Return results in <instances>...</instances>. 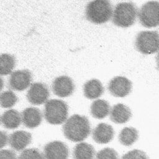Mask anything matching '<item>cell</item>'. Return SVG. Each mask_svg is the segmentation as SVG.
I'll list each match as a JSON object with an SVG mask.
<instances>
[{"mask_svg":"<svg viewBox=\"0 0 159 159\" xmlns=\"http://www.w3.org/2000/svg\"><path fill=\"white\" fill-rule=\"evenodd\" d=\"M137 50L144 55H151L159 51V33L157 31H142L136 39Z\"/></svg>","mask_w":159,"mask_h":159,"instance_id":"obj_5","label":"cell"},{"mask_svg":"<svg viewBox=\"0 0 159 159\" xmlns=\"http://www.w3.org/2000/svg\"><path fill=\"white\" fill-rule=\"evenodd\" d=\"M138 139L137 131L131 127H126L123 129L119 136L120 143L126 146H131Z\"/></svg>","mask_w":159,"mask_h":159,"instance_id":"obj_19","label":"cell"},{"mask_svg":"<svg viewBox=\"0 0 159 159\" xmlns=\"http://www.w3.org/2000/svg\"><path fill=\"white\" fill-rule=\"evenodd\" d=\"M32 81V75L28 70H18L11 73L9 85L12 90L22 91L26 89Z\"/></svg>","mask_w":159,"mask_h":159,"instance_id":"obj_8","label":"cell"},{"mask_svg":"<svg viewBox=\"0 0 159 159\" xmlns=\"http://www.w3.org/2000/svg\"><path fill=\"white\" fill-rule=\"evenodd\" d=\"M52 90L56 95L60 97H67L74 93L75 84L69 77L60 76L54 81Z\"/></svg>","mask_w":159,"mask_h":159,"instance_id":"obj_10","label":"cell"},{"mask_svg":"<svg viewBox=\"0 0 159 159\" xmlns=\"http://www.w3.org/2000/svg\"><path fill=\"white\" fill-rule=\"evenodd\" d=\"M9 141V138L4 131H0V149L6 146Z\"/></svg>","mask_w":159,"mask_h":159,"instance_id":"obj_26","label":"cell"},{"mask_svg":"<svg viewBox=\"0 0 159 159\" xmlns=\"http://www.w3.org/2000/svg\"><path fill=\"white\" fill-rule=\"evenodd\" d=\"M113 11V6L109 0H94L86 6V17L94 24H101L110 20Z\"/></svg>","mask_w":159,"mask_h":159,"instance_id":"obj_2","label":"cell"},{"mask_svg":"<svg viewBox=\"0 0 159 159\" xmlns=\"http://www.w3.org/2000/svg\"><path fill=\"white\" fill-rule=\"evenodd\" d=\"M137 16V7L133 2H121L114 9L113 22L118 27H129L134 24Z\"/></svg>","mask_w":159,"mask_h":159,"instance_id":"obj_3","label":"cell"},{"mask_svg":"<svg viewBox=\"0 0 159 159\" xmlns=\"http://www.w3.org/2000/svg\"><path fill=\"white\" fill-rule=\"evenodd\" d=\"M108 90L114 97H124L131 92L132 82L125 77L118 76L110 81Z\"/></svg>","mask_w":159,"mask_h":159,"instance_id":"obj_9","label":"cell"},{"mask_svg":"<svg viewBox=\"0 0 159 159\" xmlns=\"http://www.w3.org/2000/svg\"><path fill=\"white\" fill-rule=\"evenodd\" d=\"M43 156L38 150L36 149H30L24 151L19 156L20 159H42Z\"/></svg>","mask_w":159,"mask_h":159,"instance_id":"obj_23","label":"cell"},{"mask_svg":"<svg viewBox=\"0 0 159 159\" xmlns=\"http://www.w3.org/2000/svg\"><path fill=\"white\" fill-rule=\"evenodd\" d=\"M110 111V106L108 102L104 100H95L91 106V114L97 119H103Z\"/></svg>","mask_w":159,"mask_h":159,"instance_id":"obj_18","label":"cell"},{"mask_svg":"<svg viewBox=\"0 0 159 159\" xmlns=\"http://www.w3.org/2000/svg\"><path fill=\"white\" fill-rule=\"evenodd\" d=\"M156 60H157V66L159 67V52L157 56V58H156Z\"/></svg>","mask_w":159,"mask_h":159,"instance_id":"obj_28","label":"cell"},{"mask_svg":"<svg viewBox=\"0 0 159 159\" xmlns=\"http://www.w3.org/2000/svg\"><path fill=\"white\" fill-rule=\"evenodd\" d=\"M131 116L132 113L129 108L122 103L113 106L110 112L111 120L117 124H123L128 122Z\"/></svg>","mask_w":159,"mask_h":159,"instance_id":"obj_15","label":"cell"},{"mask_svg":"<svg viewBox=\"0 0 159 159\" xmlns=\"http://www.w3.org/2000/svg\"><path fill=\"white\" fill-rule=\"evenodd\" d=\"M138 17L141 24L145 27L159 26V1H151L144 4L139 10Z\"/></svg>","mask_w":159,"mask_h":159,"instance_id":"obj_6","label":"cell"},{"mask_svg":"<svg viewBox=\"0 0 159 159\" xmlns=\"http://www.w3.org/2000/svg\"><path fill=\"white\" fill-rule=\"evenodd\" d=\"M97 159H117L116 152L110 148H106L101 150L96 154Z\"/></svg>","mask_w":159,"mask_h":159,"instance_id":"obj_24","label":"cell"},{"mask_svg":"<svg viewBox=\"0 0 159 159\" xmlns=\"http://www.w3.org/2000/svg\"><path fill=\"white\" fill-rule=\"evenodd\" d=\"M63 131L69 140L77 143L88 137L91 133V127L86 117L75 115L66 120Z\"/></svg>","mask_w":159,"mask_h":159,"instance_id":"obj_1","label":"cell"},{"mask_svg":"<svg viewBox=\"0 0 159 159\" xmlns=\"http://www.w3.org/2000/svg\"><path fill=\"white\" fill-rule=\"evenodd\" d=\"M16 154L11 150H2L0 151V159H15Z\"/></svg>","mask_w":159,"mask_h":159,"instance_id":"obj_25","label":"cell"},{"mask_svg":"<svg viewBox=\"0 0 159 159\" xmlns=\"http://www.w3.org/2000/svg\"><path fill=\"white\" fill-rule=\"evenodd\" d=\"M16 65L13 56L9 54L0 55V76H6L11 74Z\"/></svg>","mask_w":159,"mask_h":159,"instance_id":"obj_21","label":"cell"},{"mask_svg":"<svg viewBox=\"0 0 159 159\" xmlns=\"http://www.w3.org/2000/svg\"><path fill=\"white\" fill-rule=\"evenodd\" d=\"M49 95V90L46 84L34 83L31 85L29 89L27 97L31 103L39 105L46 103Z\"/></svg>","mask_w":159,"mask_h":159,"instance_id":"obj_7","label":"cell"},{"mask_svg":"<svg viewBox=\"0 0 159 159\" xmlns=\"http://www.w3.org/2000/svg\"><path fill=\"white\" fill-rule=\"evenodd\" d=\"M114 129L106 123L99 124L93 131V138L98 144H107L114 137Z\"/></svg>","mask_w":159,"mask_h":159,"instance_id":"obj_13","label":"cell"},{"mask_svg":"<svg viewBox=\"0 0 159 159\" xmlns=\"http://www.w3.org/2000/svg\"><path fill=\"white\" fill-rule=\"evenodd\" d=\"M32 136L29 133L18 131L11 134L9 138L10 146L17 151L24 150L31 142Z\"/></svg>","mask_w":159,"mask_h":159,"instance_id":"obj_12","label":"cell"},{"mask_svg":"<svg viewBox=\"0 0 159 159\" xmlns=\"http://www.w3.org/2000/svg\"><path fill=\"white\" fill-rule=\"evenodd\" d=\"M1 118H0V122H1Z\"/></svg>","mask_w":159,"mask_h":159,"instance_id":"obj_29","label":"cell"},{"mask_svg":"<svg viewBox=\"0 0 159 159\" xmlns=\"http://www.w3.org/2000/svg\"><path fill=\"white\" fill-rule=\"evenodd\" d=\"M69 108L65 102L60 100H50L45 105L44 116L50 124L57 125L64 123L68 117Z\"/></svg>","mask_w":159,"mask_h":159,"instance_id":"obj_4","label":"cell"},{"mask_svg":"<svg viewBox=\"0 0 159 159\" xmlns=\"http://www.w3.org/2000/svg\"><path fill=\"white\" fill-rule=\"evenodd\" d=\"M44 157L47 159H67L69 151L67 146L60 141H54L47 144L44 149Z\"/></svg>","mask_w":159,"mask_h":159,"instance_id":"obj_11","label":"cell"},{"mask_svg":"<svg viewBox=\"0 0 159 159\" xmlns=\"http://www.w3.org/2000/svg\"><path fill=\"white\" fill-rule=\"evenodd\" d=\"M1 119L4 128L9 129H14L21 125L22 116L17 110L11 109L5 111Z\"/></svg>","mask_w":159,"mask_h":159,"instance_id":"obj_16","label":"cell"},{"mask_svg":"<svg viewBox=\"0 0 159 159\" xmlns=\"http://www.w3.org/2000/svg\"><path fill=\"white\" fill-rule=\"evenodd\" d=\"M94 154L93 147L86 143L77 144L74 150V157L75 159H93Z\"/></svg>","mask_w":159,"mask_h":159,"instance_id":"obj_20","label":"cell"},{"mask_svg":"<svg viewBox=\"0 0 159 159\" xmlns=\"http://www.w3.org/2000/svg\"><path fill=\"white\" fill-rule=\"evenodd\" d=\"M4 87V81L0 78V91L3 89Z\"/></svg>","mask_w":159,"mask_h":159,"instance_id":"obj_27","label":"cell"},{"mask_svg":"<svg viewBox=\"0 0 159 159\" xmlns=\"http://www.w3.org/2000/svg\"><path fill=\"white\" fill-rule=\"evenodd\" d=\"M22 121L24 125L28 128L37 127L42 122V115L41 110L37 108H28L22 113Z\"/></svg>","mask_w":159,"mask_h":159,"instance_id":"obj_14","label":"cell"},{"mask_svg":"<svg viewBox=\"0 0 159 159\" xmlns=\"http://www.w3.org/2000/svg\"><path fill=\"white\" fill-rule=\"evenodd\" d=\"M84 96L89 99L99 98L104 92V88L101 82L98 80H91L84 85Z\"/></svg>","mask_w":159,"mask_h":159,"instance_id":"obj_17","label":"cell"},{"mask_svg":"<svg viewBox=\"0 0 159 159\" xmlns=\"http://www.w3.org/2000/svg\"><path fill=\"white\" fill-rule=\"evenodd\" d=\"M17 101V98L12 91H6L0 95V106L7 108L13 107Z\"/></svg>","mask_w":159,"mask_h":159,"instance_id":"obj_22","label":"cell"}]
</instances>
